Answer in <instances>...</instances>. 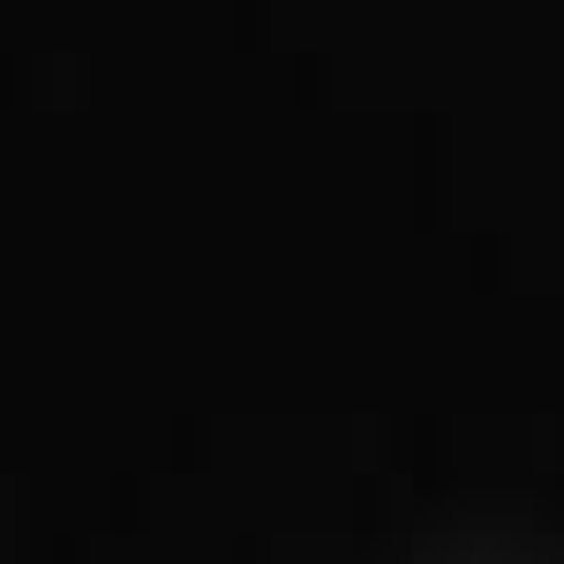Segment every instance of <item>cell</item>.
I'll return each instance as SVG.
<instances>
[{
    "label": "cell",
    "mask_w": 564,
    "mask_h": 564,
    "mask_svg": "<svg viewBox=\"0 0 564 564\" xmlns=\"http://www.w3.org/2000/svg\"><path fill=\"white\" fill-rule=\"evenodd\" d=\"M414 564H564V550L534 527L481 520V527H459V534H436Z\"/></svg>",
    "instance_id": "cell-1"
}]
</instances>
